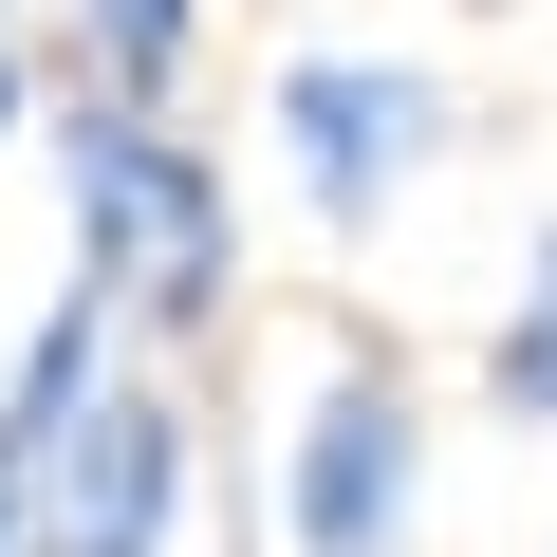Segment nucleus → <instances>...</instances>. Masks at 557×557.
<instances>
[{"instance_id": "0eeeda50", "label": "nucleus", "mask_w": 557, "mask_h": 557, "mask_svg": "<svg viewBox=\"0 0 557 557\" xmlns=\"http://www.w3.org/2000/svg\"><path fill=\"white\" fill-rule=\"evenodd\" d=\"M0 557H38V465L0 446Z\"/></svg>"}, {"instance_id": "1a4fd4ad", "label": "nucleus", "mask_w": 557, "mask_h": 557, "mask_svg": "<svg viewBox=\"0 0 557 557\" xmlns=\"http://www.w3.org/2000/svg\"><path fill=\"white\" fill-rule=\"evenodd\" d=\"M539 557H557V539H539Z\"/></svg>"}, {"instance_id": "39448f33", "label": "nucleus", "mask_w": 557, "mask_h": 557, "mask_svg": "<svg viewBox=\"0 0 557 557\" xmlns=\"http://www.w3.org/2000/svg\"><path fill=\"white\" fill-rule=\"evenodd\" d=\"M186 38H205V0H75V75H57V94L168 112V94H186Z\"/></svg>"}, {"instance_id": "f03ea898", "label": "nucleus", "mask_w": 557, "mask_h": 557, "mask_svg": "<svg viewBox=\"0 0 557 557\" xmlns=\"http://www.w3.org/2000/svg\"><path fill=\"white\" fill-rule=\"evenodd\" d=\"M20 465H38V557H168L205 446H186V391H168L149 354H112V372L38 428Z\"/></svg>"}, {"instance_id": "423d86ee", "label": "nucleus", "mask_w": 557, "mask_h": 557, "mask_svg": "<svg viewBox=\"0 0 557 557\" xmlns=\"http://www.w3.org/2000/svg\"><path fill=\"white\" fill-rule=\"evenodd\" d=\"M483 391H502L520 428H557V223L520 242V298H502V335H483Z\"/></svg>"}, {"instance_id": "f257e3e1", "label": "nucleus", "mask_w": 557, "mask_h": 557, "mask_svg": "<svg viewBox=\"0 0 557 557\" xmlns=\"http://www.w3.org/2000/svg\"><path fill=\"white\" fill-rule=\"evenodd\" d=\"M57 223H75V278L149 335V354H205L223 335V278H242V205L223 168L131 112V94H57Z\"/></svg>"}, {"instance_id": "7ed1b4c3", "label": "nucleus", "mask_w": 557, "mask_h": 557, "mask_svg": "<svg viewBox=\"0 0 557 557\" xmlns=\"http://www.w3.org/2000/svg\"><path fill=\"white\" fill-rule=\"evenodd\" d=\"M409 502H428V391L409 354H335L298 391V446H278V539L298 557H409Z\"/></svg>"}, {"instance_id": "6e6552de", "label": "nucleus", "mask_w": 557, "mask_h": 557, "mask_svg": "<svg viewBox=\"0 0 557 557\" xmlns=\"http://www.w3.org/2000/svg\"><path fill=\"white\" fill-rule=\"evenodd\" d=\"M38 112V57H20V20H0V131H20Z\"/></svg>"}, {"instance_id": "20e7f679", "label": "nucleus", "mask_w": 557, "mask_h": 557, "mask_svg": "<svg viewBox=\"0 0 557 557\" xmlns=\"http://www.w3.org/2000/svg\"><path fill=\"white\" fill-rule=\"evenodd\" d=\"M260 131H278V168H298V205L354 242V223H391L409 168L446 149V75H428V57H354V38H317V57H278Z\"/></svg>"}]
</instances>
